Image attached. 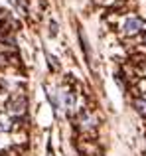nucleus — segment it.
<instances>
[{
    "instance_id": "423d86ee",
    "label": "nucleus",
    "mask_w": 146,
    "mask_h": 156,
    "mask_svg": "<svg viewBox=\"0 0 146 156\" xmlns=\"http://www.w3.org/2000/svg\"><path fill=\"white\" fill-rule=\"evenodd\" d=\"M140 91H142V99H146V79L140 83Z\"/></svg>"
},
{
    "instance_id": "7ed1b4c3",
    "label": "nucleus",
    "mask_w": 146,
    "mask_h": 156,
    "mask_svg": "<svg viewBox=\"0 0 146 156\" xmlns=\"http://www.w3.org/2000/svg\"><path fill=\"white\" fill-rule=\"evenodd\" d=\"M97 125H99V121H97L95 115H91V113H83L81 115V119H79L81 130H95Z\"/></svg>"
},
{
    "instance_id": "f257e3e1",
    "label": "nucleus",
    "mask_w": 146,
    "mask_h": 156,
    "mask_svg": "<svg viewBox=\"0 0 146 156\" xmlns=\"http://www.w3.org/2000/svg\"><path fill=\"white\" fill-rule=\"evenodd\" d=\"M8 111H10V115H16V117L24 115L26 113V99H24L22 95L12 97V99L8 101Z\"/></svg>"
},
{
    "instance_id": "0eeeda50",
    "label": "nucleus",
    "mask_w": 146,
    "mask_h": 156,
    "mask_svg": "<svg viewBox=\"0 0 146 156\" xmlns=\"http://www.w3.org/2000/svg\"><path fill=\"white\" fill-rule=\"evenodd\" d=\"M142 73H144V75H146V63L142 65Z\"/></svg>"
},
{
    "instance_id": "20e7f679",
    "label": "nucleus",
    "mask_w": 146,
    "mask_h": 156,
    "mask_svg": "<svg viewBox=\"0 0 146 156\" xmlns=\"http://www.w3.org/2000/svg\"><path fill=\"white\" fill-rule=\"evenodd\" d=\"M10 129H12V121H10V117H8V115H2V113H0V130H2V133H8Z\"/></svg>"
},
{
    "instance_id": "f03ea898",
    "label": "nucleus",
    "mask_w": 146,
    "mask_h": 156,
    "mask_svg": "<svg viewBox=\"0 0 146 156\" xmlns=\"http://www.w3.org/2000/svg\"><path fill=\"white\" fill-rule=\"evenodd\" d=\"M142 28H144V22H142V20L136 18V16H130V18L124 22V28H123V30H124V34H127V36H136L140 30H142Z\"/></svg>"
},
{
    "instance_id": "6e6552de",
    "label": "nucleus",
    "mask_w": 146,
    "mask_h": 156,
    "mask_svg": "<svg viewBox=\"0 0 146 156\" xmlns=\"http://www.w3.org/2000/svg\"><path fill=\"white\" fill-rule=\"evenodd\" d=\"M144 44H146V36H144Z\"/></svg>"
},
{
    "instance_id": "39448f33",
    "label": "nucleus",
    "mask_w": 146,
    "mask_h": 156,
    "mask_svg": "<svg viewBox=\"0 0 146 156\" xmlns=\"http://www.w3.org/2000/svg\"><path fill=\"white\" fill-rule=\"evenodd\" d=\"M132 105H134L136 113L142 115V117H146V99H134V101H132Z\"/></svg>"
}]
</instances>
